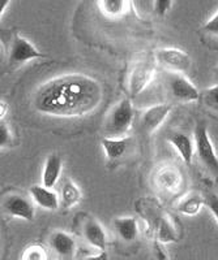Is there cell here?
<instances>
[{
  "label": "cell",
  "mask_w": 218,
  "mask_h": 260,
  "mask_svg": "<svg viewBox=\"0 0 218 260\" xmlns=\"http://www.w3.org/2000/svg\"><path fill=\"white\" fill-rule=\"evenodd\" d=\"M194 141L196 154L200 161L213 173H218L217 151H215L214 145H213L212 139H210L208 126L204 122H199L195 127Z\"/></svg>",
  "instance_id": "3"
},
{
  "label": "cell",
  "mask_w": 218,
  "mask_h": 260,
  "mask_svg": "<svg viewBox=\"0 0 218 260\" xmlns=\"http://www.w3.org/2000/svg\"><path fill=\"white\" fill-rule=\"evenodd\" d=\"M13 143V134L8 125L4 121L0 122V147H9Z\"/></svg>",
  "instance_id": "24"
},
{
  "label": "cell",
  "mask_w": 218,
  "mask_h": 260,
  "mask_svg": "<svg viewBox=\"0 0 218 260\" xmlns=\"http://www.w3.org/2000/svg\"><path fill=\"white\" fill-rule=\"evenodd\" d=\"M154 232L157 240L161 243H170L176 240L175 228L166 216H159L155 219Z\"/></svg>",
  "instance_id": "20"
},
{
  "label": "cell",
  "mask_w": 218,
  "mask_h": 260,
  "mask_svg": "<svg viewBox=\"0 0 218 260\" xmlns=\"http://www.w3.org/2000/svg\"><path fill=\"white\" fill-rule=\"evenodd\" d=\"M43 57V53L37 50L36 46L32 42L21 36H16L11 45L9 51V62L12 65H22L32 60L41 59Z\"/></svg>",
  "instance_id": "6"
},
{
  "label": "cell",
  "mask_w": 218,
  "mask_h": 260,
  "mask_svg": "<svg viewBox=\"0 0 218 260\" xmlns=\"http://www.w3.org/2000/svg\"><path fill=\"white\" fill-rule=\"evenodd\" d=\"M155 76V57L154 59L139 60L132 68L128 78V90L132 98L140 95L147 89Z\"/></svg>",
  "instance_id": "4"
},
{
  "label": "cell",
  "mask_w": 218,
  "mask_h": 260,
  "mask_svg": "<svg viewBox=\"0 0 218 260\" xmlns=\"http://www.w3.org/2000/svg\"><path fill=\"white\" fill-rule=\"evenodd\" d=\"M81 232H83V237H84V240L87 241L88 245L97 248L99 251H106L107 236H106L105 229L102 228V225L94 217H88L83 222Z\"/></svg>",
  "instance_id": "11"
},
{
  "label": "cell",
  "mask_w": 218,
  "mask_h": 260,
  "mask_svg": "<svg viewBox=\"0 0 218 260\" xmlns=\"http://www.w3.org/2000/svg\"><path fill=\"white\" fill-rule=\"evenodd\" d=\"M169 90L174 99L183 103H192L200 98V92L196 89V86L180 73L171 74L169 80Z\"/></svg>",
  "instance_id": "7"
},
{
  "label": "cell",
  "mask_w": 218,
  "mask_h": 260,
  "mask_svg": "<svg viewBox=\"0 0 218 260\" xmlns=\"http://www.w3.org/2000/svg\"><path fill=\"white\" fill-rule=\"evenodd\" d=\"M9 3H11V0H0V16L4 15V11L9 6Z\"/></svg>",
  "instance_id": "30"
},
{
  "label": "cell",
  "mask_w": 218,
  "mask_h": 260,
  "mask_svg": "<svg viewBox=\"0 0 218 260\" xmlns=\"http://www.w3.org/2000/svg\"><path fill=\"white\" fill-rule=\"evenodd\" d=\"M63 171V160L58 154H50L45 160L42 169V185L54 189Z\"/></svg>",
  "instance_id": "15"
},
{
  "label": "cell",
  "mask_w": 218,
  "mask_h": 260,
  "mask_svg": "<svg viewBox=\"0 0 218 260\" xmlns=\"http://www.w3.org/2000/svg\"><path fill=\"white\" fill-rule=\"evenodd\" d=\"M83 194H81L80 187L76 185L72 180H67L62 185L60 190V202L64 208H72L80 203Z\"/></svg>",
  "instance_id": "18"
},
{
  "label": "cell",
  "mask_w": 218,
  "mask_h": 260,
  "mask_svg": "<svg viewBox=\"0 0 218 260\" xmlns=\"http://www.w3.org/2000/svg\"><path fill=\"white\" fill-rule=\"evenodd\" d=\"M132 139L129 137H119V138H113V137H103L102 138V148L105 152L106 157L110 161H117L124 157L127 152L131 148Z\"/></svg>",
  "instance_id": "13"
},
{
  "label": "cell",
  "mask_w": 218,
  "mask_h": 260,
  "mask_svg": "<svg viewBox=\"0 0 218 260\" xmlns=\"http://www.w3.org/2000/svg\"><path fill=\"white\" fill-rule=\"evenodd\" d=\"M205 204L208 206V208H209V211L212 212V215L214 216V219L218 221V197L217 195H209V197L205 199Z\"/></svg>",
  "instance_id": "26"
},
{
  "label": "cell",
  "mask_w": 218,
  "mask_h": 260,
  "mask_svg": "<svg viewBox=\"0 0 218 260\" xmlns=\"http://www.w3.org/2000/svg\"><path fill=\"white\" fill-rule=\"evenodd\" d=\"M7 112H8V104L4 101H2L0 102V118H2V120H3L4 115H6Z\"/></svg>",
  "instance_id": "29"
},
{
  "label": "cell",
  "mask_w": 218,
  "mask_h": 260,
  "mask_svg": "<svg viewBox=\"0 0 218 260\" xmlns=\"http://www.w3.org/2000/svg\"><path fill=\"white\" fill-rule=\"evenodd\" d=\"M201 99H203V103L206 108L218 113V85L206 89L201 95Z\"/></svg>",
  "instance_id": "22"
},
{
  "label": "cell",
  "mask_w": 218,
  "mask_h": 260,
  "mask_svg": "<svg viewBox=\"0 0 218 260\" xmlns=\"http://www.w3.org/2000/svg\"><path fill=\"white\" fill-rule=\"evenodd\" d=\"M21 260H47V256L42 246L32 245L22 252Z\"/></svg>",
  "instance_id": "23"
},
{
  "label": "cell",
  "mask_w": 218,
  "mask_h": 260,
  "mask_svg": "<svg viewBox=\"0 0 218 260\" xmlns=\"http://www.w3.org/2000/svg\"><path fill=\"white\" fill-rule=\"evenodd\" d=\"M102 13L107 17L118 18L128 12L129 0H98Z\"/></svg>",
  "instance_id": "21"
},
{
  "label": "cell",
  "mask_w": 218,
  "mask_h": 260,
  "mask_svg": "<svg viewBox=\"0 0 218 260\" xmlns=\"http://www.w3.org/2000/svg\"><path fill=\"white\" fill-rule=\"evenodd\" d=\"M174 0H154V12L157 13L159 17H164V16L171 9Z\"/></svg>",
  "instance_id": "25"
},
{
  "label": "cell",
  "mask_w": 218,
  "mask_h": 260,
  "mask_svg": "<svg viewBox=\"0 0 218 260\" xmlns=\"http://www.w3.org/2000/svg\"><path fill=\"white\" fill-rule=\"evenodd\" d=\"M154 182L162 191L175 194L183 186V175L176 167L162 166L155 171Z\"/></svg>",
  "instance_id": "8"
},
{
  "label": "cell",
  "mask_w": 218,
  "mask_h": 260,
  "mask_svg": "<svg viewBox=\"0 0 218 260\" xmlns=\"http://www.w3.org/2000/svg\"><path fill=\"white\" fill-rule=\"evenodd\" d=\"M29 194L32 197V201L43 210L57 211L62 204L59 195L50 187H46L45 185L30 186Z\"/></svg>",
  "instance_id": "12"
},
{
  "label": "cell",
  "mask_w": 218,
  "mask_h": 260,
  "mask_svg": "<svg viewBox=\"0 0 218 260\" xmlns=\"http://www.w3.org/2000/svg\"><path fill=\"white\" fill-rule=\"evenodd\" d=\"M50 246L55 254L62 257H72L77 248L75 238L63 231H57L51 234Z\"/></svg>",
  "instance_id": "14"
},
{
  "label": "cell",
  "mask_w": 218,
  "mask_h": 260,
  "mask_svg": "<svg viewBox=\"0 0 218 260\" xmlns=\"http://www.w3.org/2000/svg\"><path fill=\"white\" fill-rule=\"evenodd\" d=\"M51 260H55V259H51Z\"/></svg>",
  "instance_id": "31"
},
{
  "label": "cell",
  "mask_w": 218,
  "mask_h": 260,
  "mask_svg": "<svg viewBox=\"0 0 218 260\" xmlns=\"http://www.w3.org/2000/svg\"><path fill=\"white\" fill-rule=\"evenodd\" d=\"M204 29H205V31L210 32V34H218V12L206 22Z\"/></svg>",
  "instance_id": "27"
},
{
  "label": "cell",
  "mask_w": 218,
  "mask_h": 260,
  "mask_svg": "<svg viewBox=\"0 0 218 260\" xmlns=\"http://www.w3.org/2000/svg\"><path fill=\"white\" fill-rule=\"evenodd\" d=\"M113 225L117 234L120 237V240L124 242H133L138 238L139 226L134 217H131V216L115 217L113 220Z\"/></svg>",
  "instance_id": "17"
},
{
  "label": "cell",
  "mask_w": 218,
  "mask_h": 260,
  "mask_svg": "<svg viewBox=\"0 0 218 260\" xmlns=\"http://www.w3.org/2000/svg\"><path fill=\"white\" fill-rule=\"evenodd\" d=\"M83 260H108V255L106 251H101L97 255H90V256L84 257Z\"/></svg>",
  "instance_id": "28"
},
{
  "label": "cell",
  "mask_w": 218,
  "mask_h": 260,
  "mask_svg": "<svg viewBox=\"0 0 218 260\" xmlns=\"http://www.w3.org/2000/svg\"><path fill=\"white\" fill-rule=\"evenodd\" d=\"M204 204H205V199L200 194L194 192V194H189L183 199H180L178 206H176V210L182 215L196 216L201 211Z\"/></svg>",
  "instance_id": "19"
},
{
  "label": "cell",
  "mask_w": 218,
  "mask_h": 260,
  "mask_svg": "<svg viewBox=\"0 0 218 260\" xmlns=\"http://www.w3.org/2000/svg\"><path fill=\"white\" fill-rule=\"evenodd\" d=\"M171 112V107L166 103L155 104V106L149 107L144 111L141 115V126L148 134L154 133L155 130H158L161 125L166 121Z\"/></svg>",
  "instance_id": "10"
},
{
  "label": "cell",
  "mask_w": 218,
  "mask_h": 260,
  "mask_svg": "<svg viewBox=\"0 0 218 260\" xmlns=\"http://www.w3.org/2000/svg\"><path fill=\"white\" fill-rule=\"evenodd\" d=\"M169 142L173 146L174 150L178 152V155L182 157L183 161L189 166L192 162V159H194L195 152H196L194 139L187 136V134L176 132V133L171 134L170 138H169Z\"/></svg>",
  "instance_id": "16"
},
{
  "label": "cell",
  "mask_w": 218,
  "mask_h": 260,
  "mask_svg": "<svg viewBox=\"0 0 218 260\" xmlns=\"http://www.w3.org/2000/svg\"><path fill=\"white\" fill-rule=\"evenodd\" d=\"M103 101V86L83 73H68L39 86L33 106L52 117H83L94 112Z\"/></svg>",
  "instance_id": "1"
},
{
  "label": "cell",
  "mask_w": 218,
  "mask_h": 260,
  "mask_svg": "<svg viewBox=\"0 0 218 260\" xmlns=\"http://www.w3.org/2000/svg\"><path fill=\"white\" fill-rule=\"evenodd\" d=\"M3 208L9 216L32 221L36 216L33 203L20 194H9L3 202Z\"/></svg>",
  "instance_id": "9"
},
{
  "label": "cell",
  "mask_w": 218,
  "mask_h": 260,
  "mask_svg": "<svg viewBox=\"0 0 218 260\" xmlns=\"http://www.w3.org/2000/svg\"><path fill=\"white\" fill-rule=\"evenodd\" d=\"M134 118V108L131 99L124 98L119 103L114 106L110 111L105 124L106 137L119 138L127 137V133L131 129Z\"/></svg>",
  "instance_id": "2"
},
{
  "label": "cell",
  "mask_w": 218,
  "mask_h": 260,
  "mask_svg": "<svg viewBox=\"0 0 218 260\" xmlns=\"http://www.w3.org/2000/svg\"><path fill=\"white\" fill-rule=\"evenodd\" d=\"M155 61L173 73H184L191 68V56L185 51L175 47L159 48L154 53Z\"/></svg>",
  "instance_id": "5"
}]
</instances>
